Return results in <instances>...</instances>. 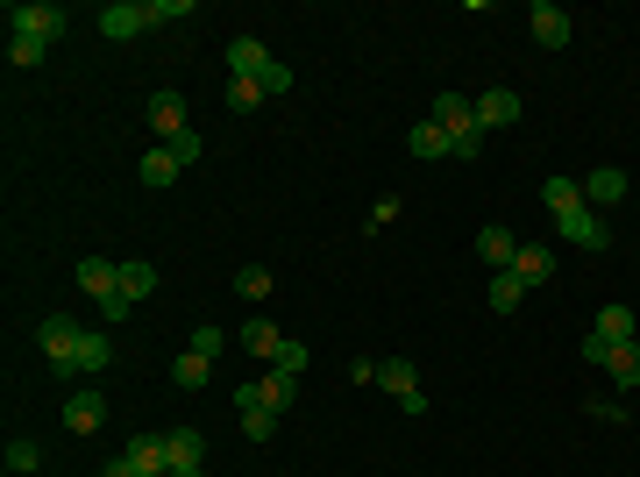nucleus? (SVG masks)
I'll return each instance as SVG.
<instances>
[{"mask_svg":"<svg viewBox=\"0 0 640 477\" xmlns=\"http://www.w3.org/2000/svg\"><path fill=\"white\" fill-rule=\"evenodd\" d=\"M65 428H71V435H100V428H107V399L93 392V385H79V392L65 399Z\"/></svg>","mask_w":640,"mask_h":477,"instance_id":"8","label":"nucleus"},{"mask_svg":"<svg viewBox=\"0 0 640 477\" xmlns=\"http://www.w3.org/2000/svg\"><path fill=\"white\" fill-rule=\"evenodd\" d=\"M484 300H492V314H512V307L527 300V286L512 271H492V292H484Z\"/></svg>","mask_w":640,"mask_h":477,"instance_id":"26","label":"nucleus"},{"mask_svg":"<svg viewBox=\"0 0 640 477\" xmlns=\"http://www.w3.org/2000/svg\"><path fill=\"white\" fill-rule=\"evenodd\" d=\"M520 93H512V86H484V93H477V122L484 129H512V122H520Z\"/></svg>","mask_w":640,"mask_h":477,"instance_id":"11","label":"nucleus"},{"mask_svg":"<svg viewBox=\"0 0 640 477\" xmlns=\"http://www.w3.org/2000/svg\"><path fill=\"white\" fill-rule=\"evenodd\" d=\"M164 151H172L178 164H200V136H192V129H186V136H178V143H164Z\"/></svg>","mask_w":640,"mask_h":477,"instance_id":"37","label":"nucleus"},{"mask_svg":"<svg viewBox=\"0 0 640 477\" xmlns=\"http://www.w3.org/2000/svg\"><path fill=\"white\" fill-rule=\"evenodd\" d=\"M107 364H114V342H107V328H86V342H79V364H71V378H100Z\"/></svg>","mask_w":640,"mask_h":477,"instance_id":"15","label":"nucleus"},{"mask_svg":"<svg viewBox=\"0 0 640 477\" xmlns=\"http://www.w3.org/2000/svg\"><path fill=\"white\" fill-rule=\"evenodd\" d=\"M605 378H613L619 392H633V385H640V342H619V350L605 356Z\"/></svg>","mask_w":640,"mask_h":477,"instance_id":"20","label":"nucleus"},{"mask_svg":"<svg viewBox=\"0 0 640 477\" xmlns=\"http://www.w3.org/2000/svg\"><path fill=\"white\" fill-rule=\"evenodd\" d=\"M385 221H399V192H377L371 200V229H385Z\"/></svg>","mask_w":640,"mask_h":477,"instance_id":"36","label":"nucleus"},{"mask_svg":"<svg viewBox=\"0 0 640 477\" xmlns=\"http://www.w3.org/2000/svg\"><path fill=\"white\" fill-rule=\"evenodd\" d=\"M256 100H271V93H264V79H228V114H250Z\"/></svg>","mask_w":640,"mask_h":477,"instance_id":"30","label":"nucleus"},{"mask_svg":"<svg viewBox=\"0 0 640 477\" xmlns=\"http://www.w3.org/2000/svg\"><path fill=\"white\" fill-rule=\"evenodd\" d=\"M512 278H520V286H548V278H555V249L520 243V257H512Z\"/></svg>","mask_w":640,"mask_h":477,"instance_id":"17","label":"nucleus"},{"mask_svg":"<svg viewBox=\"0 0 640 477\" xmlns=\"http://www.w3.org/2000/svg\"><path fill=\"white\" fill-rule=\"evenodd\" d=\"M541 200H548V214H570V207H584V186H576V178H548V186H541Z\"/></svg>","mask_w":640,"mask_h":477,"instance_id":"25","label":"nucleus"},{"mask_svg":"<svg viewBox=\"0 0 640 477\" xmlns=\"http://www.w3.org/2000/svg\"><path fill=\"white\" fill-rule=\"evenodd\" d=\"M264 399H271V413H293V399H299V378H285V370H264Z\"/></svg>","mask_w":640,"mask_h":477,"instance_id":"28","label":"nucleus"},{"mask_svg":"<svg viewBox=\"0 0 640 477\" xmlns=\"http://www.w3.org/2000/svg\"><path fill=\"white\" fill-rule=\"evenodd\" d=\"M135 464V477H172V456H164V435H129V450H121Z\"/></svg>","mask_w":640,"mask_h":477,"instance_id":"12","label":"nucleus"},{"mask_svg":"<svg viewBox=\"0 0 640 477\" xmlns=\"http://www.w3.org/2000/svg\"><path fill=\"white\" fill-rule=\"evenodd\" d=\"M271 370L299 378V370H307V342H293V335H285V342H278V356H271Z\"/></svg>","mask_w":640,"mask_h":477,"instance_id":"31","label":"nucleus"},{"mask_svg":"<svg viewBox=\"0 0 640 477\" xmlns=\"http://www.w3.org/2000/svg\"><path fill=\"white\" fill-rule=\"evenodd\" d=\"M150 292H157V264L121 257V300H150Z\"/></svg>","mask_w":640,"mask_h":477,"instance_id":"21","label":"nucleus"},{"mask_svg":"<svg viewBox=\"0 0 640 477\" xmlns=\"http://www.w3.org/2000/svg\"><path fill=\"white\" fill-rule=\"evenodd\" d=\"M627 200V171L619 164H598V171L584 178V207H619Z\"/></svg>","mask_w":640,"mask_h":477,"instance_id":"13","label":"nucleus"},{"mask_svg":"<svg viewBox=\"0 0 640 477\" xmlns=\"http://www.w3.org/2000/svg\"><path fill=\"white\" fill-rule=\"evenodd\" d=\"M71 29V14L57 8V0H22V8H8V36H43V43H57Z\"/></svg>","mask_w":640,"mask_h":477,"instance_id":"2","label":"nucleus"},{"mask_svg":"<svg viewBox=\"0 0 640 477\" xmlns=\"http://www.w3.org/2000/svg\"><path fill=\"white\" fill-rule=\"evenodd\" d=\"M143 122H150V136H157V143H178V136H186V93H172V86H157V93H150L143 100Z\"/></svg>","mask_w":640,"mask_h":477,"instance_id":"4","label":"nucleus"},{"mask_svg":"<svg viewBox=\"0 0 640 477\" xmlns=\"http://www.w3.org/2000/svg\"><path fill=\"white\" fill-rule=\"evenodd\" d=\"M591 335H605L619 350V342H640V321H633V307H598V321H591Z\"/></svg>","mask_w":640,"mask_h":477,"instance_id":"19","label":"nucleus"},{"mask_svg":"<svg viewBox=\"0 0 640 477\" xmlns=\"http://www.w3.org/2000/svg\"><path fill=\"white\" fill-rule=\"evenodd\" d=\"M406 143H413V157H449V129H441L434 114H427V122H413V136H406Z\"/></svg>","mask_w":640,"mask_h":477,"instance_id":"24","label":"nucleus"},{"mask_svg":"<svg viewBox=\"0 0 640 477\" xmlns=\"http://www.w3.org/2000/svg\"><path fill=\"white\" fill-rule=\"evenodd\" d=\"M271 286H278V278H271V264H242V271H235V292H242V300H271Z\"/></svg>","mask_w":640,"mask_h":477,"instance_id":"29","label":"nucleus"},{"mask_svg":"<svg viewBox=\"0 0 640 477\" xmlns=\"http://www.w3.org/2000/svg\"><path fill=\"white\" fill-rule=\"evenodd\" d=\"M36 342H43V356H51V370H65V378H71V364H79V342H86V328L71 321V314H51V321H36Z\"/></svg>","mask_w":640,"mask_h":477,"instance_id":"3","label":"nucleus"},{"mask_svg":"<svg viewBox=\"0 0 640 477\" xmlns=\"http://www.w3.org/2000/svg\"><path fill=\"white\" fill-rule=\"evenodd\" d=\"M477 257L492 264V271H512V257H520V243H512V229H477Z\"/></svg>","mask_w":640,"mask_h":477,"instance_id":"16","label":"nucleus"},{"mask_svg":"<svg viewBox=\"0 0 640 477\" xmlns=\"http://www.w3.org/2000/svg\"><path fill=\"white\" fill-rule=\"evenodd\" d=\"M129 314H135V300H121V292H114V300H100V321H107V328L129 321Z\"/></svg>","mask_w":640,"mask_h":477,"instance_id":"38","label":"nucleus"},{"mask_svg":"<svg viewBox=\"0 0 640 477\" xmlns=\"http://www.w3.org/2000/svg\"><path fill=\"white\" fill-rule=\"evenodd\" d=\"M143 29H150V8H143V0H107V8H100V36H143Z\"/></svg>","mask_w":640,"mask_h":477,"instance_id":"10","label":"nucleus"},{"mask_svg":"<svg viewBox=\"0 0 640 477\" xmlns=\"http://www.w3.org/2000/svg\"><path fill=\"white\" fill-rule=\"evenodd\" d=\"M178 171H186V164H178L172 151H164V143H157V151H143V164H135V178H143V186H150V192H164V186H178Z\"/></svg>","mask_w":640,"mask_h":477,"instance_id":"18","label":"nucleus"},{"mask_svg":"<svg viewBox=\"0 0 640 477\" xmlns=\"http://www.w3.org/2000/svg\"><path fill=\"white\" fill-rule=\"evenodd\" d=\"M605 356H613V342H605V335H591V328H584V364H605Z\"/></svg>","mask_w":640,"mask_h":477,"instance_id":"39","label":"nucleus"},{"mask_svg":"<svg viewBox=\"0 0 640 477\" xmlns=\"http://www.w3.org/2000/svg\"><path fill=\"white\" fill-rule=\"evenodd\" d=\"M100 477H135V464H129V456H107V464H100Z\"/></svg>","mask_w":640,"mask_h":477,"instance_id":"40","label":"nucleus"},{"mask_svg":"<svg viewBox=\"0 0 640 477\" xmlns=\"http://www.w3.org/2000/svg\"><path fill=\"white\" fill-rule=\"evenodd\" d=\"M207 378H213L207 356H200V350H178V364H172V385H178V392H200Z\"/></svg>","mask_w":640,"mask_h":477,"instance_id":"23","label":"nucleus"},{"mask_svg":"<svg viewBox=\"0 0 640 477\" xmlns=\"http://www.w3.org/2000/svg\"><path fill=\"white\" fill-rule=\"evenodd\" d=\"M228 71H235V79H264V71H271V51L256 36H235V43H228Z\"/></svg>","mask_w":640,"mask_h":477,"instance_id":"14","label":"nucleus"},{"mask_svg":"<svg viewBox=\"0 0 640 477\" xmlns=\"http://www.w3.org/2000/svg\"><path fill=\"white\" fill-rule=\"evenodd\" d=\"M527 29H533V43H541V51H562V43H570V14H562L555 0H533V8H527Z\"/></svg>","mask_w":640,"mask_h":477,"instance_id":"9","label":"nucleus"},{"mask_svg":"<svg viewBox=\"0 0 640 477\" xmlns=\"http://www.w3.org/2000/svg\"><path fill=\"white\" fill-rule=\"evenodd\" d=\"M434 122L449 129V157L477 164V151H484V122H477V100H470V93H434Z\"/></svg>","mask_w":640,"mask_h":477,"instance_id":"1","label":"nucleus"},{"mask_svg":"<svg viewBox=\"0 0 640 477\" xmlns=\"http://www.w3.org/2000/svg\"><path fill=\"white\" fill-rule=\"evenodd\" d=\"M36 464H43V450H36L29 435H14V442H8V470H36Z\"/></svg>","mask_w":640,"mask_h":477,"instance_id":"34","label":"nucleus"},{"mask_svg":"<svg viewBox=\"0 0 640 477\" xmlns=\"http://www.w3.org/2000/svg\"><path fill=\"white\" fill-rule=\"evenodd\" d=\"M377 385H385V392L399 399L413 421L427 413V392H420V378H413V364H406V356H377Z\"/></svg>","mask_w":640,"mask_h":477,"instance_id":"5","label":"nucleus"},{"mask_svg":"<svg viewBox=\"0 0 640 477\" xmlns=\"http://www.w3.org/2000/svg\"><path fill=\"white\" fill-rule=\"evenodd\" d=\"M293 65H278V57H271V71H264V93H293Z\"/></svg>","mask_w":640,"mask_h":477,"instance_id":"35","label":"nucleus"},{"mask_svg":"<svg viewBox=\"0 0 640 477\" xmlns=\"http://www.w3.org/2000/svg\"><path fill=\"white\" fill-rule=\"evenodd\" d=\"M192 350H200L207 364H213V356L228 350V328H213V321H200V328H192Z\"/></svg>","mask_w":640,"mask_h":477,"instance_id":"32","label":"nucleus"},{"mask_svg":"<svg viewBox=\"0 0 640 477\" xmlns=\"http://www.w3.org/2000/svg\"><path fill=\"white\" fill-rule=\"evenodd\" d=\"M164 456H172V477H200V464H207L200 428H172V435H164Z\"/></svg>","mask_w":640,"mask_h":477,"instance_id":"7","label":"nucleus"},{"mask_svg":"<svg viewBox=\"0 0 640 477\" xmlns=\"http://www.w3.org/2000/svg\"><path fill=\"white\" fill-rule=\"evenodd\" d=\"M555 235L570 249H613V229H605L591 207H570V214H555Z\"/></svg>","mask_w":640,"mask_h":477,"instance_id":"6","label":"nucleus"},{"mask_svg":"<svg viewBox=\"0 0 640 477\" xmlns=\"http://www.w3.org/2000/svg\"><path fill=\"white\" fill-rule=\"evenodd\" d=\"M150 8V29L157 22H192V0H143Z\"/></svg>","mask_w":640,"mask_h":477,"instance_id":"33","label":"nucleus"},{"mask_svg":"<svg viewBox=\"0 0 640 477\" xmlns=\"http://www.w3.org/2000/svg\"><path fill=\"white\" fill-rule=\"evenodd\" d=\"M278 328H271L264 314H250V321H242V350H250V356H264V364H271V356H278Z\"/></svg>","mask_w":640,"mask_h":477,"instance_id":"22","label":"nucleus"},{"mask_svg":"<svg viewBox=\"0 0 640 477\" xmlns=\"http://www.w3.org/2000/svg\"><path fill=\"white\" fill-rule=\"evenodd\" d=\"M43 57H51V43H43V36H8V65L14 71H36Z\"/></svg>","mask_w":640,"mask_h":477,"instance_id":"27","label":"nucleus"}]
</instances>
